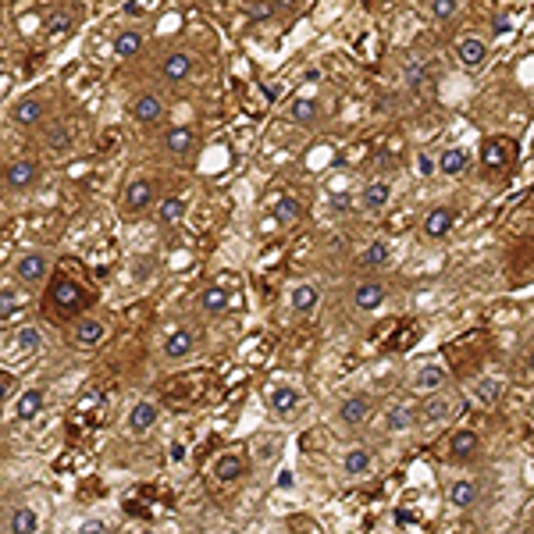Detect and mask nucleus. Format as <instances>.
<instances>
[{"instance_id":"obj_16","label":"nucleus","mask_w":534,"mask_h":534,"mask_svg":"<svg viewBox=\"0 0 534 534\" xmlns=\"http://www.w3.org/2000/svg\"><path fill=\"white\" fill-rule=\"evenodd\" d=\"M150 200H153V189H150V182H146V178L129 182V189H125V210H129V214L146 210V203H150Z\"/></svg>"},{"instance_id":"obj_31","label":"nucleus","mask_w":534,"mask_h":534,"mask_svg":"<svg viewBox=\"0 0 534 534\" xmlns=\"http://www.w3.org/2000/svg\"><path fill=\"white\" fill-rule=\"evenodd\" d=\"M342 470H346L349 477H363V474L370 470V452H367V449H349V452L342 456Z\"/></svg>"},{"instance_id":"obj_37","label":"nucleus","mask_w":534,"mask_h":534,"mask_svg":"<svg viewBox=\"0 0 534 534\" xmlns=\"http://www.w3.org/2000/svg\"><path fill=\"white\" fill-rule=\"evenodd\" d=\"M53 303H58L61 310L79 306V285H72V282H58V285H53Z\"/></svg>"},{"instance_id":"obj_19","label":"nucleus","mask_w":534,"mask_h":534,"mask_svg":"<svg viewBox=\"0 0 534 534\" xmlns=\"http://www.w3.org/2000/svg\"><path fill=\"white\" fill-rule=\"evenodd\" d=\"M449 502H452L456 509H470V506L477 502V485H474L470 477L452 481V485H449Z\"/></svg>"},{"instance_id":"obj_11","label":"nucleus","mask_w":534,"mask_h":534,"mask_svg":"<svg viewBox=\"0 0 534 534\" xmlns=\"http://www.w3.org/2000/svg\"><path fill=\"white\" fill-rule=\"evenodd\" d=\"M36 182V164L32 160H15V164L4 168V185L8 189H29Z\"/></svg>"},{"instance_id":"obj_17","label":"nucleus","mask_w":534,"mask_h":534,"mask_svg":"<svg viewBox=\"0 0 534 534\" xmlns=\"http://www.w3.org/2000/svg\"><path fill=\"white\" fill-rule=\"evenodd\" d=\"M43 392L39 389H25L22 396H18V403H15V417L18 420H36L39 413H43Z\"/></svg>"},{"instance_id":"obj_7","label":"nucleus","mask_w":534,"mask_h":534,"mask_svg":"<svg viewBox=\"0 0 534 534\" xmlns=\"http://www.w3.org/2000/svg\"><path fill=\"white\" fill-rule=\"evenodd\" d=\"M193 349H196V335L189 328H175L164 339V356L168 360H185V356H193Z\"/></svg>"},{"instance_id":"obj_5","label":"nucleus","mask_w":534,"mask_h":534,"mask_svg":"<svg viewBox=\"0 0 534 534\" xmlns=\"http://www.w3.org/2000/svg\"><path fill=\"white\" fill-rule=\"evenodd\" d=\"M456 225V210L452 207H435V210H427V218H424V235L427 239H442L449 235Z\"/></svg>"},{"instance_id":"obj_32","label":"nucleus","mask_w":534,"mask_h":534,"mask_svg":"<svg viewBox=\"0 0 534 534\" xmlns=\"http://www.w3.org/2000/svg\"><path fill=\"white\" fill-rule=\"evenodd\" d=\"M200 306H203L207 313H225V310H228V292L218 289V285H210V289H203Z\"/></svg>"},{"instance_id":"obj_39","label":"nucleus","mask_w":534,"mask_h":534,"mask_svg":"<svg viewBox=\"0 0 534 534\" xmlns=\"http://www.w3.org/2000/svg\"><path fill=\"white\" fill-rule=\"evenodd\" d=\"M11 313H15V289L4 285V289H0V317L11 320Z\"/></svg>"},{"instance_id":"obj_21","label":"nucleus","mask_w":534,"mask_h":534,"mask_svg":"<svg viewBox=\"0 0 534 534\" xmlns=\"http://www.w3.org/2000/svg\"><path fill=\"white\" fill-rule=\"evenodd\" d=\"M424 424H442V420H449L452 417V403L438 392V396H427V403H424Z\"/></svg>"},{"instance_id":"obj_30","label":"nucleus","mask_w":534,"mask_h":534,"mask_svg":"<svg viewBox=\"0 0 534 534\" xmlns=\"http://www.w3.org/2000/svg\"><path fill=\"white\" fill-rule=\"evenodd\" d=\"M303 218V203L296 200V196H282L278 203H275V221L278 225H292V221H299Z\"/></svg>"},{"instance_id":"obj_38","label":"nucleus","mask_w":534,"mask_h":534,"mask_svg":"<svg viewBox=\"0 0 534 534\" xmlns=\"http://www.w3.org/2000/svg\"><path fill=\"white\" fill-rule=\"evenodd\" d=\"M427 11H431V18L435 22H452L456 18V11H460V0H431V8H427Z\"/></svg>"},{"instance_id":"obj_34","label":"nucleus","mask_w":534,"mask_h":534,"mask_svg":"<svg viewBox=\"0 0 534 534\" xmlns=\"http://www.w3.org/2000/svg\"><path fill=\"white\" fill-rule=\"evenodd\" d=\"M406 427H413V410L392 406V410L385 413V431H406Z\"/></svg>"},{"instance_id":"obj_46","label":"nucleus","mask_w":534,"mask_h":534,"mask_svg":"<svg viewBox=\"0 0 534 534\" xmlns=\"http://www.w3.org/2000/svg\"><path fill=\"white\" fill-rule=\"evenodd\" d=\"M332 210H339V214L349 210V200H346V196H335V200H332Z\"/></svg>"},{"instance_id":"obj_45","label":"nucleus","mask_w":534,"mask_h":534,"mask_svg":"<svg viewBox=\"0 0 534 534\" xmlns=\"http://www.w3.org/2000/svg\"><path fill=\"white\" fill-rule=\"evenodd\" d=\"M171 460H175V463L185 460V445H182V442H171Z\"/></svg>"},{"instance_id":"obj_40","label":"nucleus","mask_w":534,"mask_h":534,"mask_svg":"<svg viewBox=\"0 0 534 534\" xmlns=\"http://www.w3.org/2000/svg\"><path fill=\"white\" fill-rule=\"evenodd\" d=\"M65 29H72V18H68L65 11H53V15L46 18V32H65Z\"/></svg>"},{"instance_id":"obj_47","label":"nucleus","mask_w":534,"mask_h":534,"mask_svg":"<svg viewBox=\"0 0 534 534\" xmlns=\"http://www.w3.org/2000/svg\"><path fill=\"white\" fill-rule=\"evenodd\" d=\"M289 485H292V470H282L278 474V488H289Z\"/></svg>"},{"instance_id":"obj_6","label":"nucleus","mask_w":534,"mask_h":534,"mask_svg":"<svg viewBox=\"0 0 534 534\" xmlns=\"http://www.w3.org/2000/svg\"><path fill=\"white\" fill-rule=\"evenodd\" d=\"M456 58H460L463 68H481V65H485V58H488V46H485V39H477V36H463L456 43Z\"/></svg>"},{"instance_id":"obj_24","label":"nucleus","mask_w":534,"mask_h":534,"mask_svg":"<svg viewBox=\"0 0 534 534\" xmlns=\"http://www.w3.org/2000/svg\"><path fill=\"white\" fill-rule=\"evenodd\" d=\"M11 118H15V125H36V122H43V103L32 100V96H25V100L15 103Z\"/></svg>"},{"instance_id":"obj_22","label":"nucleus","mask_w":534,"mask_h":534,"mask_svg":"<svg viewBox=\"0 0 534 534\" xmlns=\"http://www.w3.org/2000/svg\"><path fill=\"white\" fill-rule=\"evenodd\" d=\"M449 452L456 460H470L477 452V431H470V427H460V431L449 438Z\"/></svg>"},{"instance_id":"obj_41","label":"nucleus","mask_w":534,"mask_h":534,"mask_svg":"<svg viewBox=\"0 0 534 534\" xmlns=\"http://www.w3.org/2000/svg\"><path fill=\"white\" fill-rule=\"evenodd\" d=\"M406 82H410L413 89H420V86H424V65H417V61L406 65Z\"/></svg>"},{"instance_id":"obj_29","label":"nucleus","mask_w":534,"mask_h":534,"mask_svg":"<svg viewBox=\"0 0 534 534\" xmlns=\"http://www.w3.org/2000/svg\"><path fill=\"white\" fill-rule=\"evenodd\" d=\"M389 196H392V185H389V182H370V185L363 189V210H382V207L389 203Z\"/></svg>"},{"instance_id":"obj_43","label":"nucleus","mask_w":534,"mask_h":534,"mask_svg":"<svg viewBox=\"0 0 534 534\" xmlns=\"http://www.w3.org/2000/svg\"><path fill=\"white\" fill-rule=\"evenodd\" d=\"M417 168H420V175H431V171H435V160H431V157L424 153V157L417 160Z\"/></svg>"},{"instance_id":"obj_48","label":"nucleus","mask_w":534,"mask_h":534,"mask_svg":"<svg viewBox=\"0 0 534 534\" xmlns=\"http://www.w3.org/2000/svg\"><path fill=\"white\" fill-rule=\"evenodd\" d=\"M492 29H495V32H509V18H495Z\"/></svg>"},{"instance_id":"obj_26","label":"nucleus","mask_w":534,"mask_h":534,"mask_svg":"<svg viewBox=\"0 0 534 534\" xmlns=\"http://www.w3.org/2000/svg\"><path fill=\"white\" fill-rule=\"evenodd\" d=\"M289 115H292L296 125H313L317 115H320V107H317V100H310V96H296L292 107H289Z\"/></svg>"},{"instance_id":"obj_10","label":"nucleus","mask_w":534,"mask_h":534,"mask_svg":"<svg viewBox=\"0 0 534 534\" xmlns=\"http://www.w3.org/2000/svg\"><path fill=\"white\" fill-rule=\"evenodd\" d=\"M39 530V513L32 506H15L8 513V534H36Z\"/></svg>"},{"instance_id":"obj_20","label":"nucleus","mask_w":534,"mask_h":534,"mask_svg":"<svg viewBox=\"0 0 534 534\" xmlns=\"http://www.w3.org/2000/svg\"><path fill=\"white\" fill-rule=\"evenodd\" d=\"M164 143H168V153H175V157H185V153L193 150L196 136H193V129H189V125H175V129H168Z\"/></svg>"},{"instance_id":"obj_2","label":"nucleus","mask_w":534,"mask_h":534,"mask_svg":"<svg viewBox=\"0 0 534 534\" xmlns=\"http://www.w3.org/2000/svg\"><path fill=\"white\" fill-rule=\"evenodd\" d=\"M445 385H449V370H445L442 363H427V367H420V370L413 374V382H410V389L420 392V396H438Z\"/></svg>"},{"instance_id":"obj_33","label":"nucleus","mask_w":534,"mask_h":534,"mask_svg":"<svg viewBox=\"0 0 534 534\" xmlns=\"http://www.w3.org/2000/svg\"><path fill=\"white\" fill-rule=\"evenodd\" d=\"M474 396L485 403V406H492V403H499V396H502V382H499V378H477V382H474Z\"/></svg>"},{"instance_id":"obj_9","label":"nucleus","mask_w":534,"mask_h":534,"mask_svg":"<svg viewBox=\"0 0 534 534\" xmlns=\"http://www.w3.org/2000/svg\"><path fill=\"white\" fill-rule=\"evenodd\" d=\"M267 406H271L278 417H289L299 406V392L292 385H275V389H267Z\"/></svg>"},{"instance_id":"obj_51","label":"nucleus","mask_w":534,"mask_h":534,"mask_svg":"<svg viewBox=\"0 0 534 534\" xmlns=\"http://www.w3.org/2000/svg\"><path fill=\"white\" fill-rule=\"evenodd\" d=\"M143 534H153V530H143Z\"/></svg>"},{"instance_id":"obj_14","label":"nucleus","mask_w":534,"mask_h":534,"mask_svg":"<svg viewBox=\"0 0 534 534\" xmlns=\"http://www.w3.org/2000/svg\"><path fill=\"white\" fill-rule=\"evenodd\" d=\"M160 72H164L168 82H185L193 75V58H189V53H168L164 65H160Z\"/></svg>"},{"instance_id":"obj_25","label":"nucleus","mask_w":534,"mask_h":534,"mask_svg":"<svg viewBox=\"0 0 534 534\" xmlns=\"http://www.w3.org/2000/svg\"><path fill=\"white\" fill-rule=\"evenodd\" d=\"M39 349H43V335H39V328L25 325V328H18V332H15V353L32 356V353H39Z\"/></svg>"},{"instance_id":"obj_8","label":"nucleus","mask_w":534,"mask_h":534,"mask_svg":"<svg viewBox=\"0 0 534 534\" xmlns=\"http://www.w3.org/2000/svg\"><path fill=\"white\" fill-rule=\"evenodd\" d=\"M15 271H18V278H22L25 285H39L43 275H46V256H43V253H25V256H18Z\"/></svg>"},{"instance_id":"obj_36","label":"nucleus","mask_w":534,"mask_h":534,"mask_svg":"<svg viewBox=\"0 0 534 534\" xmlns=\"http://www.w3.org/2000/svg\"><path fill=\"white\" fill-rule=\"evenodd\" d=\"M438 168H442V175H460L463 168H467V153L463 150H445L442 153V160H438Z\"/></svg>"},{"instance_id":"obj_18","label":"nucleus","mask_w":534,"mask_h":534,"mask_svg":"<svg viewBox=\"0 0 534 534\" xmlns=\"http://www.w3.org/2000/svg\"><path fill=\"white\" fill-rule=\"evenodd\" d=\"M132 115H136V122L153 125L160 115H164V103H160V96H153V93H143V96L136 100V107H132Z\"/></svg>"},{"instance_id":"obj_28","label":"nucleus","mask_w":534,"mask_h":534,"mask_svg":"<svg viewBox=\"0 0 534 534\" xmlns=\"http://www.w3.org/2000/svg\"><path fill=\"white\" fill-rule=\"evenodd\" d=\"M182 218H185V200H178V196H168L157 207V221L160 225H178Z\"/></svg>"},{"instance_id":"obj_23","label":"nucleus","mask_w":534,"mask_h":534,"mask_svg":"<svg viewBox=\"0 0 534 534\" xmlns=\"http://www.w3.org/2000/svg\"><path fill=\"white\" fill-rule=\"evenodd\" d=\"M103 339H107V328L100 325V320L86 317V320H79V325H75V342L79 346H100Z\"/></svg>"},{"instance_id":"obj_4","label":"nucleus","mask_w":534,"mask_h":534,"mask_svg":"<svg viewBox=\"0 0 534 534\" xmlns=\"http://www.w3.org/2000/svg\"><path fill=\"white\" fill-rule=\"evenodd\" d=\"M385 285L382 282H356V289H353V306L356 310H363V313H370V310H378L382 303H385Z\"/></svg>"},{"instance_id":"obj_1","label":"nucleus","mask_w":534,"mask_h":534,"mask_svg":"<svg viewBox=\"0 0 534 534\" xmlns=\"http://www.w3.org/2000/svg\"><path fill=\"white\" fill-rule=\"evenodd\" d=\"M513 139H499V136H492V139H485V150H481V168H485L488 175H495V171H502L509 160H513Z\"/></svg>"},{"instance_id":"obj_13","label":"nucleus","mask_w":534,"mask_h":534,"mask_svg":"<svg viewBox=\"0 0 534 534\" xmlns=\"http://www.w3.org/2000/svg\"><path fill=\"white\" fill-rule=\"evenodd\" d=\"M342 420L349 424V427H356V424H367L370 420V399L367 396H349V399H342Z\"/></svg>"},{"instance_id":"obj_3","label":"nucleus","mask_w":534,"mask_h":534,"mask_svg":"<svg viewBox=\"0 0 534 534\" xmlns=\"http://www.w3.org/2000/svg\"><path fill=\"white\" fill-rule=\"evenodd\" d=\"M210 470H214V481H218V485H235V481H242V474H246V463H242L239 452H225V456L214 460Z\"/></svg>"},{"instance_id":"obj_49","label":"nucleus","mask_w":534,"mask_h":534,"mask_svg":"<svg viewBox=\"0 0 534 534\" xmlns=\"http://www.w3.org/2000/svg\"><path fill=\"white\" fill-rule=\"evenodd\" d=\"M527 370H530V374H534V349H530V353H527Z\"/></svg>"},{"instance_id":"obj_27","label":"nucleus","mask_w":534,"mask_h":534,"mask_svg":"<svg viewBox=\"0 0 534 534\" xmlns=\"http://www.w3.org/2000/svg\"><path fill=\"white\" fill-rule=\"evenodd\" d=\"M139 50H143V32L125 29V32L115 36V53H118V58H136Z\"/></svg>"},{"instance_id":"obj_44","label":"nucleus","mask_w":534,"mask_h":534,"mask_svg":"<svg viewBox=\"0 0 534 534\" xmlns=\"http://www.w3.org/2000/svg\"><path fill=\"white\" fill-rule=\"evenodd\" d=\"M11 382H15V378H11V374H8V370H4V374H0V396H4V399L11 396Z\"/></svg>"},{"instance_id":"obj_35","label":"nucleus","mask_w":534,"mask_h":534,"mask_svg":"<svg viewBox=\"0 0 534 534\" xmlns=\"http://www.w3.org/2000/svg\"><path fill=\"white\" fill-rule=\"evenodd\" d=\"M385 260H389V242H385V239H374V242L363 249V256H360L363 267H382Z\"/></svg>"},{"instance_id":"obj_42","label":"nucleus","mask_w":534,"mask_h":534,"mask_svg":"<svg viewBox=\"0 0 534 534\" xmlns=\"http://www.w3.org/2000/svg\"><path fill=\"white\" fill-rule=\"evenodd\" d=\"M79 534H107V527H103V520H86L79 527Z\"/></svg>"},{"instance_id":"obj_15","label":"nucleus","mask_w":534,"mask_h":534,"mask_svg":"<svg viewBox=\"0 0 534 534\" xmlns=\"http://www.w3.org/2000/svg\"><path fill=\"white\" fill-rule=\"evenodd\" d=\"M153 424H157V406H153V403H136V406L129 410V431H132V435L150 431Z\"/></svg>"},{"instance_id":"obj_12","label":"nucleus","mask_w":534,"mask_h":534,"mask_svg":"<svg viewBox=\"0 0 534 534\" xmlns=\"http://www.w3.org/2000/svg\"><path fill=\"white\" fill-rule=\"evenodd\" d=\"M289 303H292V310H296V313H313V310H317V303H320V292H317V285L299 282V285L289 292Z\"/></svg>"},{"instance_id":"obj_50","label":"nucleus","mask_w":534,"mask_h":534,"mask_svg":"<svg viewBox=\"0 0 534 534\" xmlns=\"http://www.w3.org/2000/svg\"><path fill=\"white\" fill-rule=\"evenodd\" d=\"M452 534H467V530H452Z\"/></svg>"}]
</instances>
